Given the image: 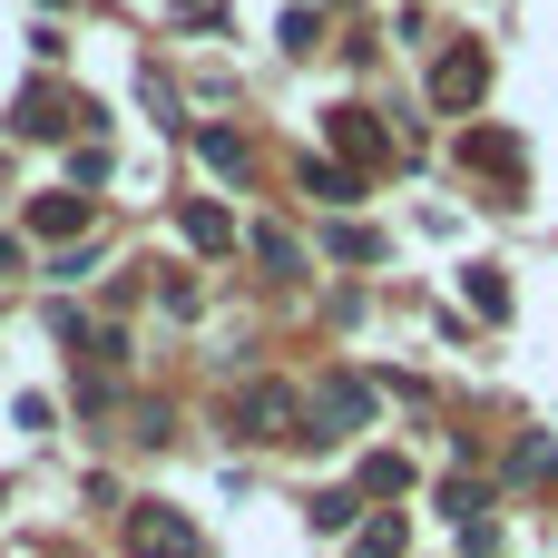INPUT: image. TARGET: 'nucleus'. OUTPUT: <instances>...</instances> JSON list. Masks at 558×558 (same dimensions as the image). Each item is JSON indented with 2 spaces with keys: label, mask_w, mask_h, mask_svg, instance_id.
<instances>
[{
  "label": "nucleus",
  "mask_w": 558,
  "mask_h": 558,
  "mask_svg": "<svg viewBox=\"0 0 558 558\" xmlns=\"http://www.w3.org/2000/svg\"><path fill=\"white\" fill-rule=\"evenodd\" d=\"M128 558H196V520L167 510V500H137L128 510Z\"/></svg>",
  "instance_id": "nucleus-1"
},
{
  "label": "nucleus",
  "mask_w": 558,
  "mask_h": 558,
  "mask_svg": "<svg viewBox=\"0 0 558 558\" xmlns=\"http://www.w3.org/2000/svg\"><path fill=\"white\" fill-rule=\"evenodd\" d=\"M481 88H490V59H481V49L461 39V49H451V59L432 69V98H441V108H481Z\"/></svg>",
  "instance_id": "nucleus-2"
},
{
  "label": "nucleus",
  "mask_w": 558,
  "mask_h": 558,
  "mask_svg": "<svg viewBox=\"0 0 558 558\" xmlns=\"http://www.w3.org/2000/svg\"><path fill=\"white\" fill-rule=\"evenodd\" d=\"M29 235H39V245H78V235H88V196H69V186L29 196Z\"/></svg>",
  "instance_id": "nucleus-3"
},
{
  "label": "nucleus",
  "mask_w": 558,
  "mask_h": 558,
  "mask_svg": "<svg viewBox=\"0 0 558 558\" xmlns=\"http://www.w3.org/2000/svg\"><path fill=\"white\" fill-rule=\"evenodd\" d=\"M235 422H245L255 441H284V422H294V392H284V383H255V392L235 402Z\"/></svg>",
  "instance_id": "nucleus-4"
},
{
  "label": "nucleus",
  "mask_w": 558,
  "mask_h": 558,
  "mask_svg": "<svg viewBox=\"0 0 558 558\" xmlns=\"http://www.w3.org/2000/svg\"><path fill=\"white\" fill-rule=\"evenodd\" d=\"M363 412H373V402H363V383H333V392H324V412H314V432H304V441H343V432H353V422H363Z\"/></svg>",
  "instance_id": "nucleus-5"
},
{
  "label": "nucleus",
  "mask_w": 558,
  "mask_h": 558,
  "mask_svg": "<svg viewBox=\"0 0 558 558\" xmlns=\"http://www.w3.org/2000/svg\"><path fill=\"white\" fill-rule=\"evenodd\" d=\"M59 128H78V108H69L59 88H29V98H20V137H59Z\"/></svg>",
  "instance_id": "nucleus-6"
},
{
  "label": "nucleus",
  "mask_w": 558,
  "mask_h": 558,
  "mask_svg": "<svg viewBox=\"0 0 558 558\" xmlns=\"http://www.w3.org/2000/svg\"><path fill=\"white\" fill-rule=\"evenodd\" d=\"M186 245H206V255H216V245H235V216H226L216 196H196V206H186Z\"/></svg>",
  "instance_id": "nucleus-7"
},
{
  "label": "nucleus",
  "mask_w": 558,
  "mask_h": 558,
  "mask_svg": "<svg viewBox=\"0 0 558 558\" xmlns=\"http://www.w3.org/2000/svg\"><path fill=\"white\" fill-rule=\"evenodd\" d=\"M196 147H206V167H216V177H245V167H255V147H245L235 128H206Z\"/></svg>",
  "instance_id": "nucleus-8"
},
{
  "label": "nucleus",
  "mask_w": 558,
  "mask_h": 558,
  "mask_svg": "<svg viewBox=\"0 0 558 558\" xmlns=\"http://www.w3.org/2000/svg\"><path fill=\"white\" fill-rule=\"evenodd\" d=\"M333 147H353V157H383V128H373L363 108H333Z\"/></svg>",
  "instance_id": "nucleus-9"
},
{
  "label": "nucleus",
  "mask_w": 558,
  "mask_h": 558,
  "mask_svg": "<svg viewBox=\"0 0 558 558\" xmlns=\"http://www.w3.org/2000/svg\"><path fill=\"white\" fill-rule=\"evenodd\" d=\"M471 314H510V284L490 265H471Z\"/></svg>",
  "instance_id": "nucleus-10"
},
{
  "label": "nucleus",
  "mask_w": 558,
  "mask_h": 558,
  "mask_svg": "<svg viewBox=\"0 0 558 558\" xmlns=\"http://www.w3.org/2000/svg\"><path fill=\"white\" fill-rule=\"evenodd\" d=\"M304 186H314V196H324V206H343V196H353V177H343V167H324V157H314V167H304Z\"/></svg>",
  "instance_id": "nucleus-11"
},
{
  "label": "nucleus",
  "mask_w": 558,
  "mask_h": 558,
  "mask_svg": "<svg viewBox=\"0 0 558 558\" xmlns=\"http://www.w3.org/2000/svg\"><path fill=\"white\" fill-rule=\"evenodd\" d=\"M402 481H412L402 451H373V461H363V490H402Z\"/></svg>",
  "instance_id": "nucleus-12"
},
{
  "label": "nucleus",
  "mask_w": 558,
  "mask_h": 558,
  "mask_svg": "<svg viewBox=\"0 0 558 558\" xmlns=\"http://www.w3.org/2000/svg\"><path fill=\"white\" fill-rule=\"evenodd\" d=\"M363 558H402V520H373L363 530Z\"/></svg>",
  "instance_id": "nucleus-13"
},
{
  "label": "nucleus",
  "mask_w": 558,
  "mask_h": 558,
  "mask_svg": "<svg viewBox=\"0 0 558 558\" xmlns=\"http://www.w3.org/2000/svg\"><path fill=\"white\" fill-rule=\"evenodd\" d=\"M177 20L186 29H226V0H177Z\"/></svg>",
  "instance_id": "nucleus-14"
}]
</instances>
